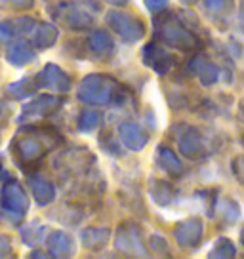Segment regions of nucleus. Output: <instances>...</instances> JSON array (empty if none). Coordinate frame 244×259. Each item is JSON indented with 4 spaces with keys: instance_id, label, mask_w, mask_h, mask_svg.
<instances>
[{
    "instance_id": "1",
    "label": "nucleus",
    "mask_w": 244,
    "mask_h": 259,
    "mask_svg": "<svg viewBox=\"0 0 244 259\" xmlns=\"http://www.w3.org/2000/svg\"><path fill=\"white\" fill-rule=\"evenodd\" d=\"M59 141L54 130L50 128H21L14 138V154L21 168H27V164H36L48 153L52 147Z\"/></svg>"
},
{
    "instance_id": "2",
    "label": "nucleus",
    "mask_w": 244,
    "mask_h": 259,
    "mask_svg": "<svg viewBox=\"0 0 244 259\" xmlns=\"http://www.w3.org/2000/svg\"><path fill=\"white\" fill-rule=\"evenodd\" d=\"M27 210H29V200L25 191L17 181L8 179L0 189V219L16 225L25 219Z\"/></svg>"
},
{
    "instance_id": "3",
    "label": "nucleus",
    "mask_w": 244,
    "mask_h": 259,
    "mask_svg": "<svg viewBox=\"0 0 244 259\" xmlns=\"http://www.w3.org/2000/svg\"><path fill=\"white\" fill-rule=\"evenodd\" d=\"M116 90V80L107 74H88L76 90V97L88 105H107L111 103Z\"/></svg>"
},
{
    "instance_id": "4",
    "label": "nucleus",
    "mask_w": 244,
    "mask_h": 259,
    "mask_svg": "<svg viewBox=\"0 0 244 259\" xmlns=\"http://www.w3.org/2000/svg\"><path fill=\"white\" fill-rule=\"evenodd\" d=\"M107 23L111 25L118 36L124 42H138L143 34H145V27L139 21L138 17H134L128 12H120V10H111L107 12Z\"/></svg>"
},
{
    "instance_id": "5",
    "label": "nucleus",
    "mask_w": 244,
    "mask_h": 259,
    "mask_svg": "<svg viewBox=\"0 0 244 259\" xmlns=\"http://www.w3.org/2000/svg\"><path fill=\"white\" fill-rule=\"evenodd\" d=\"M114 248L124 255H147L145 246L141 242L139 229L132 223H124L118 227V233L114 236Z\"/></svg>"
},
{
    "instance_id": "6",
    "label": "nucleus",
    "mask_w": 244,
    "mask_h": 259,
    "mask_svg": "<svg viewBox=\"0 0 244 259\" xmlns=\"http://www.w3.org/2000/svg\"><path fill=\"white\" fill-rule=\"evenodd\" d=\"M34 86L36 88H48V90H54V92H59V94H65V92L71 90V78L57 65L50 63L34 76Z\"/></svg>"
},
{
    "instance_id": "7",
    "label": "nucleus",
    "mask_w": 244,
    "mask_h": 259,
    "mask_svg": "<svg viewBox=\"0 0 244 259\" xmlns=\"http://www.w3.org/2000/svg\"><path fill=\"white\" fill-rule=\"evenodd\" d=\"M118 136H120V143L128 151H141L147 145V134L139 128L134 122H124L118 128Z\"/></svg>"
},
{
    "instance_id": "8",
    "label": "nucleus",
    "mask_w": 244,
    "mask_h": 259,
    "mask_svg": "<svg viewBox=\"0 0 244 259\" xmlns=\"http://www.w3.org/2000/svg\"><path fill=\"white\" fill-rule=\"evenodd\" d=\"M56 107H57V97H54V96L34 97L33 101H29V103L23 107V113H21V116H19V122L44 116V114L52 113Z\"/></svg>"
},
{
    "instance_id": "9",
    "label": "nucleus",
    "mask_w": 244,
    "mask_h": 259,
    "mask_svg": "<svg viewBox=\"0 0 244 259\" xmlns=\"http://www.w3.org/2000/svg\"><path fill=\"white\" fill-rule=\"evenodd\" d=\"M48 253L52 257H71L74 253V238L63 231H57L46 238Z\"/></svg>"
},
{
    "instance_id": "10",
    "label": "nucleus",
    "mask_w": 244,
    "mask_h": 259,
    "mask_svg": "<svg viewBox=\"0 0 244 259\" xmlns=\"http://www.w3.org/2000/svg\"><path fill=\"white\" fill-rule=\"evenodd\" d=\"M29 187H31V193H33L34 200L40 206H46V204H50L56 198V189H54V185L46 178L31 176L29 178Z\"/></svg>"
},
{
    "instance_id": "11",
    "label": "nucleus",
    "mask_w": 244,
    "mask_h": 259,
    "mask_svg": "<svg viewBox=\"0 0 244 259\" xmlns=\"http://www.w3.org/2000/svg\"><path fill=\"white\" fill-rule=\"evenodd\" d=\"M143 61H145L151 69H155L158 73H164L170 69V57L168 54L160 50L156 44H147L143 48Z\"/></svg>"
},
{
    "instance_id": "12",
    "label": "nucleus",
    "mask_w": 244,
    "mask_h": 259,
    "mask_svg": "<svg viewBox=\"0 0 244 259\" xmlns=\"http://www.w3.org/2000/svg\"><path fill=\"white\" fill-rule=\"evenodd\" d=\"M6 59H8V63L14 65V67H23V65L31 63L34 59L33 48L25 40H17L16 44H12L8 48Z\"/></svg>"
},
{
    "instance_id": "13",
    "label": "nucleus",
    "mask_w": 244,
    "mask_h": 259,
    "mask_svg": "<svg viewBox=\"0 0 244 259\" xmlns=\"http://www.w3.org/2000/svg\"><path fill=\"white\" fill-rule=\"evenodd\" d=\"M33 40L38 48H52L57 42V29L52 23H40L34 27Z\"/></svg>"
},
{
    "instance_id": "14",
    "label": "nucleus",
    "mask_w": 244,
    "mask_h": 259,
    "mask_svg": "<svg viewBox=\"0 0 244 259\" xmlns=\"http://www.w3.org/2000/svg\"><path fill=\"white\" fill-rule=\"evenodd\" d=\"M88 46L96 56H105V54L113 52L114 42L107 31H96L92 32V36L88 38Z\"/></svg>"
},
{
    "instance_id": "15",
    "label": "nucleus",
    "mask_w": 244,
    "mask_h": 259,
    "mask_svg": "<svg viewBox=\"0 0 244 259\" xmlns=\"http://www.w3.org/2000/svg\"><path fill=\"white\" fill-rule=\"evenodd\" d=\"M109 229H86L82 233V244L92 250H101L109 240Z\"/></svg>"
},
{
    "instance_id": "16",
    "label": "nucleus",
    "mask_w": 244,
    "mask_h": 259,
    "mask_svg": "<svg viewBox=\"0 0 244 259\" xmlns=\"http://www.w3.org/2000/svg\"><path fill=\"white\" fill-rule=\"evenodd\" d=\"M21 240H23L27 246H38L40 242L46 240V231L44 227L38 225V223H31L21 229Z\"/></svg>"
},
{
    "instance_id": "17",
    "label": "nucleus",
    "mask_w": 244,
    "mask_h": 259,
    "mask_svg": "<svg viewBox=\"0 0 244 259\" xmlns=\"http://www.w3.org/2000/svg\"><path fill=\"white\" fill-rule=\"evenodd\" d=\"M101 124V116L96 111H84L78 116V130L80 132H94L96 128H99Z\"/></svg>"
},
{
    "instance_id": "18",
    "label": "nucleus",
    "mask_w": 244,
    "mask_h": 259,
    "mask_svg": "<svg viewBox=\"0 0 244 259\" xmlns=\"http://www.w3.org/2000/svg\"><path fill=\"white\" fill-rule=\"evenodd\" d=\"M198 233H200V225L196 221H187L178 227L176 236H178L179 244H191V236H196Z\"/></svg>"
},
{
    "instance_id": "19",
    "label": "nucleus",
    "mask_w": 244,
    "mask_h": 259,
    "mask_svg": "<svg viewBox=\"0 0 244 259\" xmlns=\"http://www.w3.org/2000/svg\"><path fill=\"white\" fill-rule=\"evenodd\" d=\"M158 164H160L168 174H178V171L181 170L179 160L174 156L172 151H168V149H160V153H158Z\"/></svg>"
},
{
    "instance_id": "20",
    "label": "nucleus",
    "mask_w": 244,
    "mask_h": 259,
    "mask_svg": "<svg viewBox=\"0 0 244 259\" xmlns=\"http://www.w3.org/2000/svg\"><path fill=\"white\" fill-rule=\"evenodd\" d=\"M8 90L12 94H16L17 97H29L33 94V86H31V80H19L10 84Z\"/></svg>"
},
{
    "instance_id": "21",
    "label": "nucleus",
    "mask_w": 244,
    "mask_h": 259,
    "mask_svg": "<svg viewBox=\"0 0 244 259\" xmlns=\"http://www.w3.org/2000/svg\"><path fill=\"white\" fill-rule=\"evenodd\" d=\"M34 0H0L2 8H31Z\"/></svg>"
},
{
    "instance_id": "22",
    "label": "nucleus",
    "mask_w": 244,
    "mask_h": 259,
    "mask_svg": "<svg viewBox=\"0 0 244 259\" xmlns=\"http://www.w3.org/2000/svg\"><path fill=\"white\" fill-rule=\"evenodd\" d=\"M12 36H14V27H12L10 23L0 21V42L12 40Z\"/></svg>"
},
{
    "instance_id": "23",
    "label": "nucleus",
    "mask_w": 244,
    "mask_h": 259,
    "mask_svg": "<svg viewBox=\"0 0 244 259\" xmlns=\"http://www.w3.org/2000/svg\"><path fill=\"white\" fill-rule=\"evenodd\" d=\"M12 255V242L6 235H0V257H10Z\"/></svg>"
},
{
    "instance_id": "24",
    "label": "nucleus",
    "mask_w": 244,
    "mask_h": 259,
    "mask_svg": "<svg viewBox=\"0 0 244 259\" xmlns=\"http://www.w3.org/2000/svg\"><path fill=\"white\" fill-rule=\"evenodd\" d=\"M17 25H19V31H21V32H29V34H31V31L34 29V19L21 17V19L17 21Z\"/></svg>"
},
{
    "instance_id": "25",
    "label": "nucleus",
    "mask_w": 244,
    "mask_h": 259,
    "mask_svg": "<svg viewBox=\"0 0 244 259\" xmlns=\"http://www.w3.org/2000/svg\"><path fill=\"white\" fill-rule=\"evenodd\" d=\"M166 2L168 0H145V6L151 12H158V10H162L164 6H166Z\"/></svg>"
},
{
    "instance_id": "26",
    "label": "nucleus",
    "mask_w": 244,
    "mask_h": 259,
    "mask_svg": "<svg viewBox=\"0 0 244 259\" xmlns=\"http://www.w3.org/2000/svg\"><path fill=\"white\" fill-rule=\"evenodd\" d=\"M107 2H111V4H126L128 0H107Z\"/></svg>"
},
{
    "instance_id": "27",
    "label": "nucleus",
    "mask_w": 244,
    "mask_h": 259,
    "mask_svg": "<svg viewBox=\"0 0 244 259\" xmlns=\"http://www.w3.org/2000/svg\"><path fill=\"white\" fill-rule=\"evenodd\" d=\"M0 170H2V162H0Z\"/></svg>"
},
{
    "instance_id": "28",
    "label": "nucleus",
    "mask_w": 244,
    "mask_h": 259,
    "mask_svg": "<svg viewBox=\"0 0 244 259\" xmlns=\"http://www.w3.org/2000/svg\"><path fill=\"white\" fill-rule=\"evenodd\" d=\"M0 113H2V105H0Z\"/></svg>"
}]
</instances>
